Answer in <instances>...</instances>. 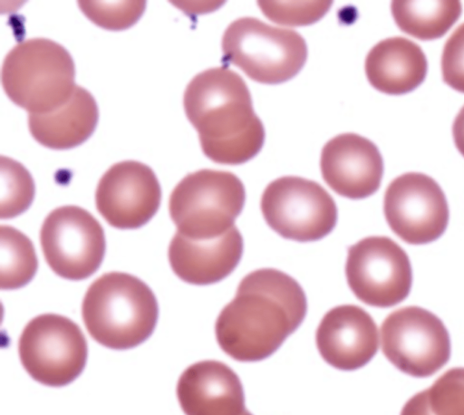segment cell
<instances>
[{
	"label": "cell",
	"instance_id": "5b68a950",
	"mask_svg": "<svg viewBox=\"0 0 464 415\" xmlns=\"http://www.w3.org/2000/svg\"><path fill=\"white\" fill-rule=\"evenodd\" d=\"M246 199L242 181L228 171L200 169L183 178L169 197L171 219L194 240L218 237L234 227Z\"/></svg>",
	"mask_w": 464,
	"mask_h": 415
},
{
	"label": "cell",
	"instance_id": "8fae6325",
	"mask_svg": "<svg viewBox=\"0 0 464 415\" xmlns=\"http://www.w3.org/2000/svg\"><path fill=\"white\" fill-rule=\"evenodd\" d=\"M40 240L51 269L68 280L92 275L105 252L102 226L92 214L76 206L53 210L43 223Z\"/></svg>",
	"mask_w": 464,
	"mask_h": 415
},
{
	"label": "cell",
	"instance_id": "277c9868",
	"mask_svg": "<svg viewBox=\"0 0 464 415\" xmlns=\"http://www.w3.org/2000/svg\"><path fill=\"white\" fill-rule=\"evenodd\" d=\"M75 68L69 52L46 38L16 44L5 56L2 85L8 98L29 114L50 112L72 96Z\"/></svg>",
	"mask_w": 464,
	"mask_h": 415
},
{
	"label": "cell",
	"instance_id": "9a60e30c",
	"mask_svg": "<svg viewBox=\"0 0 464 415\" xmlns=\"http://www.w3.org/2000/svg\"><path fill=\"white\" fill-rule=\"evenodd\" d=\"M315 341L323 359L342 371L367 364L379 345L378 329L362 307L343 304L329 310L316 330Z\"/></svg>",
	"mask_w": 464,
	"mask_h": 415
},
{
	"label": "cell",
	"instance_id": "52a82bcc",
	"mask_svg": "<svg viewBox=\"0 0 464 415\" xmlns=\"http://www.w3.org/2000/svg\"><path fill=\"white\" fill-rule=\"evenodd\" d=\"M21 362L38 382L61 387L82 372L87 343L79 326L67 317L44 314L32 319L18 342Z\"/></svg>",
	"mask_w": 464,
	"mask_h": 415
},
{
	"label": "cell",
	"instance_id": "6da1fadb",
	"mask_svg": "<svg viewBox=\"0 0 464 415\" xmlns=\"http://www.w3.org/2000/svg\"><path fill=\"white\" fill-rule=\"evenodd\" d=\"M305 294L287 274L261 268L239 283L234 299L215 325L220 348L239 362H256L273 354L304 321Z\"/></svg>",
	"mask_w": 464,
	"mask_h": 415
},
{
	"label": "cell",
	"instance_id": "30bf717a",
	"mask_svg": "<svg viewBox=\"0 0 464 415\" xmlns=\"http://www.w3.org/2000/svg\"><path fill=\"white\" fill-rule=\"evenodd\" d=\"M345 275L353 294L374 307L403 301L412 284L406 252L387 236H368L348 247Z\"/></svg>",
	"mask_w": 464,
	"mask_h": 415
},
{
	"label": "cell",
	"instance_id": "8992f818",
	"mask_svg": "<svg viewBox=\"0 0 464 415\" xmlns=\"http://www.w3.org/2000/svg\"><path fill=\"white\" fill-rule=\"evenodd\" d=\"M222 51L225 62L266 84L290 80L307 58L306 43L301 34L254 17H242L229 24L223 34Z\"/></svg>",
	"mask_w": 464,
	"mask_h": 415
},
{
	"label": "cell",
	"instance_id": "d6986e66",
	"mask_svg": "<svg viewBox=\"0 0 464 415\" xmlns=\"http://www.w3.org/2000/svg\"><path fill=\"white\" fill-rule=\"evenodd\" d=\"M99 118L96 101L84 88L75 87L70 99L59 108L43 114H29L34 139L53 150L81 145L93 133Z\"/></svg>",
	"mask_w": 464,
	"mask_h": 415
},
{
	"label": "cell",
	"instance_id": "4316f807",
	"mask_svg": "<svg viewBox=\"0 0 464 415\" xmlns=\"http://www.w3.org/2000/svg\"><path fill=\"white\" fill-rule=\"evenodd\" d=\"M452 134L458 150L464 157V106L454 120Z\"/></svg>",
	"mask_w": 464,
	"mask_h": 415
},
{
	"label": "cell",
	"instance_id": "7a4b0ae2",
	"mask_svg": "<svg viewBox=\"0 0 464 415\" xmlns=\"http://www.w3.org/2000/svg\"><path fill=\"white\" fill-rule=\"evenodd\" d=\"M183 104L204 154L214 162L242 164L262 149L264 126L246 82L232 70L222 66L197 74L185 90Z\"/></svg>",
	"mask_w": 464,
	"mask_h": 415
},
{
	"label": "cell",
	"instance_id": "cb8c5ba5",
	"mask_svg": "<svg viewBox=\"0 0 464 415\" xmlns=\"http://www.w3.org/2000/svg\"><path fill=\"white\" fill-rule=\"evenodd\" d=\"M81 11L96 25L111 31L132 26L145 11V1H79Z\"/></svg>",
	"mask_w": 464,
	"mask_h": 415
},
{
	"label": "cell",
	"instance_id": "ffe728a7",
	"mask_svg": "<svg viewBox=\"0 0 464 415\" xmlns=\"http://www.w3.org/2000/svg\"><path fill=\"white\" fill-rule=\"evenodd\" d=\"M392 13L404 33L420 40L444 35L461 14L459 1H393Z\"/></svg>",
	"mask_w": 464,
	"mask_h": 415
},
{
	"label": "cell",
	"instance_id": "7c38bea8",
	"mask_svg": "<svg viewBox=\"0 0 464 415\" xmlns=\"http://www.w3.org/2000/svg\"><path fill=\"white\" fill-rule=\"evenodd\" d=\"M383 211L391 229L411 245L438 239L446 230L450 216L439 184L419 172L402 174L390 183L384 194Z\"/></svg>",
	"mask_w": 464,
	"mask_h": 415
},
{
	"label": "cell",
	"instance_id": "2e32d148",
	"mask_svg": "<svg viewBox=\"0 0 464 415\" xmlns=\"http://www.w3.org/2000/svg\"><path fill=\"white\" fill-rule=\"evenodd\" d=\"M177 396L186 415H242L246 410L238 376L218 361L188 367L179 379Z\"/></svg>",
	"mask_w": 464,
	"mask_h": 415
},
{
	"label": "cell",
	"instance_id": "3957f363",
	"mask_svg": "<svg viewBox=\"0 0 464 415\" xmlns=\"http://www.w3.org/2000/svg\"><path fill=\"white\" fill-rule=\"evenodd\" d=\"M159 307L150 288L138 277L107 273L88 288L82 315L90 335L102 345L133 348L153 333Z\"/></svg>",
	"mask_w": 464,
	"mask_h": 415
},
{
	"label": "cell",
	"instance_id": "ba28073f",
	"mask_svg": "<svg viewBox=\"0 0 464 415\" xmlns=\"http://www.w3.org/2000/svg\"><path fill=\"white\" fill-rule=\"evenodd\" d=\"M260 207L275 232L297 242L324 237L337 221V208L331 195L317 182L295 176L270 182L262 194Z\"/></svg>",
	"mask_w": 464,
	"mask_h": 415
},
{
	"label": "cell",
	"instance_id": "9c48e42d",
	"mask_svg": "<svg viewBox=\"0 0 464 415\" xmlns=\"http://www.w3.org/2000/svg\"><path fill=\"white\" fill-rule=\"evenodd\" d=\"M381 346L397 369L416 378L431 376L450 356V339L442 321L419 306L400 308L384 319Z\"/></svg>",
	"mask_w": 464,
	"mask_h": 415
},
{
	"label": "cell",
	"instance_id": "ac0fdd59",
	"mask_svg": "<svg viewBox=\"0 0 464 415\" xmlns=\"http://www.w3.org/2000/svg\"><path fill=\"white\" fill-rule=\"evenodd\" d=\"M428 70L421 48L404 37L381 41L368 53L365 72L371 85L390 95L411 92L425 79Z\"/></svg>",
	"mask_w": 464,
	"mask_h": 415
},
{
	"label": "cell",
	"instance_id": "4fadbf2b",
	"mask_svg": "<svg viewBox=\"0 0 464 415\" xmlns=\"http://www.w3.org/2000/svg\"><path fill=\"white\" fill-rule=\"evenodd\" d=\"M160 198L155 173L135 160L112 165L101 178L95 193L98 211L119 229H135L146 224L156 214Z\"/></svg>",
	"mask_w": 464,
	"mask_h": 415
},
{
	"label": "cell",
	"instance_id": "83f0119b",
	"mask_svg": "<svg viewBox=\"0 0 464 415\" xmlns=\"http://www.w3.org/2000/svg\"><path fill=\"white\" fill-rule=\"evenodd\" d=\"M242 415H252L249 411L245 410V412Z\"/></svg>",
	"mask_w": 464,
	"mask_h": 415
},
{
	"label": "cell",
	"instance_id": "5bb4252c",
	"mask_svg": "<svg viewBox=\"0 0 464 415\" xmlns=\"http://www.w3.org/2000/svg\"><path fill=\"white\" fill-rule=\"evenodd\" d=\"M320 167L326 184L351 199L375 193L383 174L378 148L355 133H343L330 140L322 150Z\"/></svg>",
	"mask_w": 464,
	"mask_h": 415
},
{
	"label": "cell",
	"instance_id": "e0dca14e",
	"mask_svg": "<svg viewBox=\"0 0 464 415\" xmlns=\"http://www.w3.org/2000/svg\"><path fill=\"white\" fill-rule=\"evenodd\" d=\"M243 254V237L237 227L224 235L194 240L177 232L169 246V260L181 280L197 285L218 283L229 275Z\"/></svg>",
	"mask_w": 464,
	"mask_h": 415
},
{
	"label": "cell",
	"instance_id": "603a6c76",
	"mask_svg": "<svg viewBox=\"0 0 464 415\" xmlns=\"http://www.w3.org/2000/svg\"><path fill=\"white\" fill-rule=\"evenodd\" d=\"M1 218H12L25 211L34 197V183L29 171L18 161L1 156Z\"/></svg>",
	"mask_w": 464,
	"mask_h": 415
},
{
	"label": "cell",
	"instance_id": "7402d4cb",
	"mask_svg": "<svg viewBox=\"0 0 464 415\" xmlns=\"http://www.w3.org/2000/svg\"><path fill=\"white\" fill-rule=\"evenodd\" d=\"M0 287L17 289L32 280L37 258L31 240L18 229L1 226Z\"/></svg>",
	"mask_w": 464,
	"mask_h": 415
},
{
	"label": "cell",
	"instance_id": "44dd1931",
	"mask_svg": "<svg viewBox=\"0 0 464 415\" xmlns=\"http://www.w3.org/2000/svg\"><path fill=\"white\" fill-rule=\"evenodd\" d=\"M401 415H464V368H452L412 396Z\"/></svg>",
	"mask_w": 464,
	"mask_h": 415
},
{
	"label": "cell",
	"instance_id": "d4e9b609",
	"mask_svg": "<svg viewBox=\"0 0 464 415\" xmlns=\"http://www.w3.org/2000/svg\"><path fill=\"white\" fill-rule=\"evenodd\" d=\"M263 14L271 21L287 26L312 24L329 10L332 1H258Z\"/></svg>",
	"mask_w": 464,
	"mask_h": 415
},
{
	"label": "cell",
	"instance_id": "484cf974",
	"mask_svg": "<svg viewBox=\"0 0 464 415\" xmlns=\"http://www.w3.org/2000/svg\"><path fill=\"white\" fill-rule=\"evenodd\" d=\"M441 70L445 83L458 92H464V23L445 43Z\"/></svg>",
	"mask_w": 464,
	"mask_h": 415
}]
</instances>
